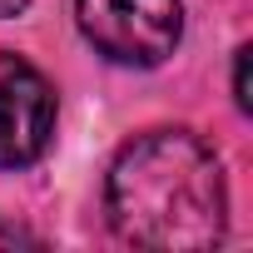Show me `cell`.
<instances>
[{"label": "cell", "mask_w": 253, "mask_h": 253, "mask_svg": "<svg viewBox=\"0 0 253 253\" xmlns=\"http://www.w3.org/2000/svg\"><path fill=\"white\" fill-rule=\"evenodd\" d=\"M104 199L114 233L134 248L199 253L213 248L228 228L223 164L189 129H154L124 144Z\"/></svg>", "instance_id": "obj_1"}, {"label": "cell", "mask_w": 253, "mask_h": 253, "mask_svg": "<svg viewBox=\"0 0 253 253\" xmlns=\"http://www.w3.org/2000/svg\"><path fill=\"white\" fill-rule=\"evenodd\" d=\"M84 40L114 65H164L184 40L179 0H75Z\"/></svg>", "instance_id": "obj_2"}, {"label": "cell", "mask_w": 253, "mask_h": 253, "mask_svg": "<svg viewBox=\"0 0 253 253\" xmlns=\"http://www.w3.org/2000/svg\"><path fill=\"white\" fill-rule=\"evenodd\" d=\"M50 134H55L50 80L30 60L0 50V169L35 164L50 149Z\"/></svg>", "instance_id": "obj_3"}, {"label": "cell", "mask_w": 253, "mask_h": 253, "mask_svg": "<svg viewBox=\"0 0 253 253\" xmlns=\"http://www.w3.org/2000/svg\"><path fill=\"white\" fill-rule=\"evenodd\" d=\"M233 99H238L243 114L253 109V94H248V50H238V60H233Z\"/></svg>", "instance_id": "obj_4"}, {"label": "cell", "mask_w": 253, "mask_h": 253, "mask_svg": "<svg viewBox=\"0 0 253 253\" xmlns=\"http://www.w3.org/2000/svg\"><path fill=\"white\" fill-rule=\"evenodd\" d=\"M25 5H30V0H0V15H20Z\"/></svg>", "instance_id": "obj_5"}]
</instances>
